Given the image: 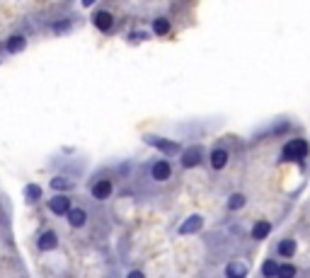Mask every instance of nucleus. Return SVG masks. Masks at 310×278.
I'll return each mask as SVG.
<instances>
[{
    "label": "nucleus",
    "mask_w": 310,
    "mask_h": 278,
    "mask_svg": "<svg viewBox=\"0 0 310 278\" xmlns=\"http://www.w3.org/2000/svg\"><path fill=\"white\" fill-rule=\"evenodd\" d=\"M284 157L286 160H303V157L308 155V143L305 141H300V138H293V141H288L284 145Z\"/></svg>",
    "instance_id": "1"
},
{
    "label": "nucleus",
    "mask_w": 310,
    "mask_h": 278,
    "mask_svg": "<svg viewBox=\"0 0 310 278\" xmlns=\"http://www.w3.org/2000/svg\"><path fill=\"white\" fill-rule=\"evenodd\" d=\"M201 157H204V148L201 145H191L189 150H184V155H182V167L191 169V167H197L201 162Z\"/></svg>",
    "instance_id": "2"
},
{
    "label": "nucleus",
    "mask_w": 310,
    "mask_h": 278,
    "mask_svg": "<svg viewBox=\"0 0 310 278\" xmlns=\"http://www.w3.org/2000/svg\"><path fill=\"white\" fill-rule=\"evenodd\" d=\"M150 145H155L160 153H165V155H179V143L175 141H165V138H153V135H148L145 138Z\"/></svg>",
    "instance_id": "3"
},
{
    "label": "nucleus",
    "mask_w": 310,
    "mask_h": 278,
    "mask_svg": "<svg viewBox=\"0 0 310 278\" xmlns=\"http://www.w3.org/2000/svg\"><path fill=\"white\" fill-rule=\"evenodd\" d=\"M49 208H51L54 215H68V211H70V199H68L66 194H56L54 199L49 201Z\"/></svg>",
    "instance_id": "4"
},
{
    "label": "nucleus",
    "mask_w": 310,
    "mask_h": 278,
    "mask_svg": "<svg viewBox=\"0 0 310 278\" xmlns=\"http://www.w3.org/2000/svg\"><path fill=\"white\" fill-rule=\"evenodd\" d=\"M201 227H204V218H201L199 213H194V215H189L187 220L179 225V235H194V233H199Z\"/></svg>",
    "instance_id": "5"
},
{
    "label": "nucleus",
    "mask_w": 310,
    "mask_h": 278,
    "mask_svg": "<svg viewBox=\"0 0 310 278\" xmlns=\"http://www.w3.org/2000/svg\"><path fill=\"white\" fill-rule=\"evenodd\" d=\"M150 174H153L155 181H167V179L172 177V167H170L167 160H158L153 165V169H150Z\"/></svg>",
    "instance_id": "6"
},
{
    "label": "nucleus",
    "mask_w": 310,
    "mask_h": 278,
    "mask_svg": "<svg viewBox=\"0 0 310 278\" xmlns=\"http://www.w3.org/2000/svg\"><path fill=\"white\" fill-rule=\"evenodd\" d=\"M92 196L97 201H107L111 196V181L109 179H100L92 184Z\"/></svg>",
    "instance_id": "7"
},
{
    "label": "nucleus",
    "mask_w": 310,
    "mask_h": 278,
    "mask_svg": "<svg viewBox=\"0 0 310 278\" xmlns=\"http://www.w3.org/2000/svg\"><path fill=\"white\" fill-rule=\"evenodd\" d=\"M92 22H95V27H97L100 32H109L111 27H114V17H111V12L100 10L95 17H92Z\"/></svg>",
    "instance_id": "8"
},
{
    "label": "nucleus",
    "mask_w": 310,
    "mask_h": 278,
    "mask_svg": "<svg viewBox=\"0 0 310 278\" xmlns=\"http://www.w3.org/2000/svg\"><path fill=\"white\" fill-rule=\"evenodd\" d=\"M247 276V264L243 261H228L225 264V278H245Z\"/></svg>",
    "instance_id": "9"
},
{
    "label": "nucleus",
    "mask_w": 310,
    "mask_h": 278,
    "mask_svg": "<svg viewBox=\"0 0 310 278\" xmlns=\"http://www.w3.org/2000/svg\"><path fill=\"white\" fill-rule=\"evenodd\" d=\"M225 165H228V150H223V148H216V150L211 153V167H213L216 172H221Z\"/></svg>",
    "instance_id": "10"
},
{
    "label": "nucleus",
    "mask_w": 310,
    "mask_h": 278,
    "mask_svg": "<svg viewBox=\"0 0 310 278\" xmlns=\"http://www.w3.org/2000/svg\"><path fill=\"white\" fill-rule=\"evenodd\" d=\"M56 245H58V237H56L54 230H46V233L39 237V249H42V252H51V249H56Z\"/></svg>",
    "instance_id": "11"
},
{
    "label": "nucleus",
    "mask_w": 310,
    "mask_h": 278,
    "mask_svg": "<svg viewBox=\"0 0 310 278\" xmlns=\"http://www.w3.org/2000/svg\"><path fill=\"white\" fill-rule=\"evenodd\" d=\"M24 49H27V39H24L22 34H15L8 39V51L10 54H22Z\"/></svg>",
    "instance_id": "12"
},
{
    "label": "nucleus",
    "mask_w": 310,
    "mask_h": 278,
    "mask_svg": "<svg viewBox=\"0 0 310 278\" xmlns=\"http://www.w3.org/2000/svg\"><path fill=\"white\" fill-rule=\"evenodd\" d=\"M88 220V213L83 211V208H70L68 211V222L73 225V227H83Z\"/></svg>",
    "instance_id": "13"
},
{
    "label": "nucleus",
    "mask_w": 310,
    "mask_h": 278,
    "mask_svg": "<svg viewBox=\"0 0 310 278\" xmlns=\"http://www.w3.org/2000/svg\"><path fill=\"white\" fill-rule=\"evenodd\" d=\"M269 233H272V222L269 220H259L252 227V237L255 240H264V237H269Z\"/></svg>",
    "instance_id": "14"
},
{
    "label": "nucleus",
    "mask_w": 310,
    "mask_h": 278,
    "mask_svg": "<svg viewBox=\"0 0 310 278\" xmlns=\"http://www.w3.org/2000/svg\"><path fill=\"white\" fill-rule=\"evenodd\" d=\"M167 32H170V22H167L165 17H158V20H153V34H155V36H165Z\"/></svg>",
    "instance_id": "15"
},
{
    "label": "nucleus",
    "mask_w": 310,
    "mask_h": 278,
    "mask_svg": "<svg viewBox=\"0 0 310 278\" xmlns=\"http://www.w3.org/2000/svg\"><path fill=\"white\" fill-rule=\"evenodd\" d=\"M277 249L284 256H293L296 254V240H281V242L277 245Z\"/></svg>",
    "instance_id": "16"
},
{
    "label": "nucleus",
    "mask_w": 310,
    "mask_h": 278,
    "mask_svg": "<svg viewBox=\"0 0 310 278\" xmlns=\"http://www.w3.org/2000/svg\"><path fill=\"white\" fill-rule=\"evenodd\" d=\"M24 199H27V203H36V201L42 199V189H39L36 184H29V187L24 189Z\"/></svg>",
    "instance_id": "17"
},
{
    "label": "nucleus",
    "mask_w": 310,
    "mask_h": 278,
    "mask_svg": "<svg viewBox=\"0 0 310 278\" xmlns=\"http://www.w3.org/2000/svg\"><path fill=\"white\" fill-rule=\"evenodd\" d=\"M279 271V264L274 261V259H266L264 264H262V276L264 278H274Z\"/></svg>",
    "instance_id": "18"
},
{
    "label": "nucleus",
    "mask_w": 310,
    "mask_h": 278,
    "mask_svg": "<svg viewBox=\"0 0 310 278\" xmlns=\"http://www.w3.org/2000/svg\"><path fill=\"white\" fill-rule=\"evenodd\" d=\"M243 206H245L243 194H232L230 199H228V211H238V208H243Z\"/></svg>",
    "instance_id": "19"
},
{
    "label": "nucleus",
    "mask_w": 310,
    "mask_h": 278,
    "mask_svg": "<svg viewBox=\"0 0 310 278\" xmlns=\"http://www.w3.org/2000/svg\"><path fill=\"white\" fill-rule=\"evenodd\" d=\"M70 187H73V184H70L68 179H63V177H54V179H51V189H56V191H68Z\"/></svg>",
    "instance_id": "20"
},
{
    "label": "nucleus",
    "mask_w": 310,
    "mask_h": 278,
    "mask_svg": "<svg viewBox=\"0 0 310 278\" xmlns=\"http://www.w3.org/2000/svg\"><path fill=\"white\" fill-rule=\"evenodd\" d=\"M293 276H296V266H293V264H284V266H279L277 278H293Z\"/></svg>",
    "instance_id": "21"
},
{
    "label": "nucleus",
    "mask_w": 310,
    "mask_h": 278,
    "mask_svg": "<svg viewBox=\"0 0 310 278\" xmlns=\"http://www.w3.org/2000/svg\"><path fill=\"white\" fill-rule=\"evenodd\" d=\"M131 39H133V41H143V39H148V34H145V32H133Z\"/></svg>",
    "instance_id": "22"
},
{
    "label": "nucleus",
    "mask_w": 310,
    "mask_h": 278,
    "mask_svg": "<svg viewBox=\"0 0 310 278\" xmlns=\"http://www.w3.org/2000/svg\"><path fill=\"white\" fill-rule=\"evenodd\" d=\"M126 278H145V273L143 271H138V268H136V271H129V276Z\"/></svg>",
    "instance_id": "23"
}]
</instances>
